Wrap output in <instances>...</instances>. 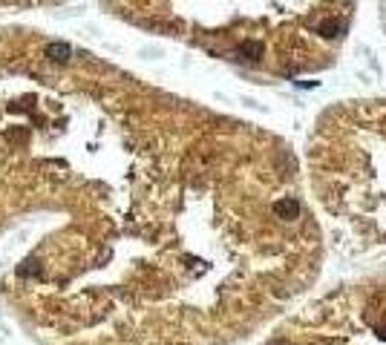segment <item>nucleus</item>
Wrapping results in <instances>:
<instances>
[{"label": "nucleus", "instance_id": "obj_1", "mask_svg": "<svg viewBox=\"0 0 386 345\" xmlns=\"http://www.w3.org/2000/svg\"><path fill=\"white\" fill-rule=\"evenodd\" d=\"M46 58L52 64H67L72 58V46L69 43H46Z\"/></svg>", "mask_w": 386, "mask_h": 345}, {"label": "nucleus", "instance_id": "obj_2", "mask_svg": "<svg viewBox=\"0 0 386 345\" xmlns=\"http://www.w3.org/2000/svg\"><path fill=\"white\" fill-rule=\"evenodd\" d=\"M274 210H277V216H283V219H297V216H300V201H297V198H280V201L274 204Z\"/></svg>", "mask_w": 386, "mask_h": 345}]
</instances>
